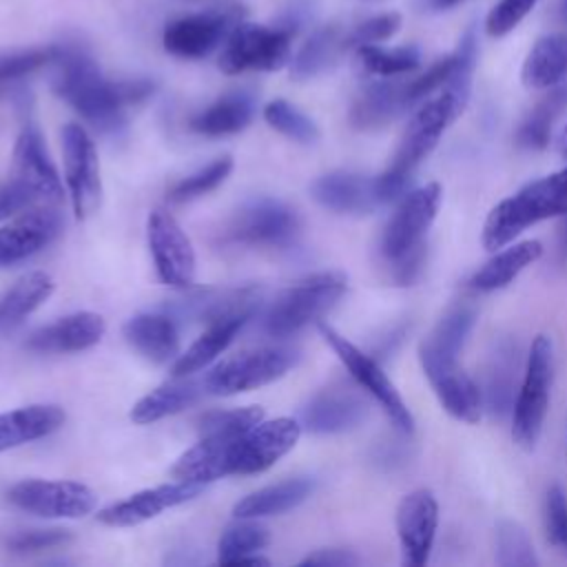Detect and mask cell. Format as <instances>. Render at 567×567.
<instances>
[{"label":"cell","instance_id":"6da1fadb","mask_svg":"<svg viewBox=\"0 0 567 567\" xmlns=\"http://www.w3.org/2000/svg\"><path fill=\"white\" fill-rule=\"evenodd\" d=\"M299 421L279 416L259 421L248 432L230 439L199 436V443L175 461L171 476L204 485L233 474H257L288 454L299 441Z\"/></svg>","mask_w":567,"mask_h":567},{"label":"cell","instance_id":"7a4b0ae2","mask_svg":"<svg viewBox=\"0 0 567 567\" xmlns=\"http://www.w3.org/2000/svg\"><path fill=\"white\" fill-rule=\"evenodd\" d=\"M53 64V93L106 133L124 126L126 106L144 102L155 91L151 80H106L97 64L78 49L58 47Z\"/></svg>","mask_w":567,"mask_h":567},{"label":"cell","instance_id":"3957f363","mask_svg":"<svg viewBox=\"0 0 567 567\" xmlns=\"http://www.w3.org/2000/svg\"><path fill=\"white\" fill-rule=\"evenodd\" d=\"M463 109L465 102L445 89H439L434 97L419 104L403 128L392 162L381 175L374 177V190L381 204L392 202L403 193L412 173L436 148L447 126L463 113Z\"/></svg>","mask_w":567,"mask_h":567},{"label":"cell","instance_id":"277c9868","mask_svg":"<svg viewBox=\"0 0 567 567\" xmlns=\"http://www.w3.org/2000/svg\"><path fill=\"white\" fill-rule=\"evenodd\" d=\"M563 215H567V166L525 184L498 202L483 224V246L494 252L512 244L529 226Z\"/></svg>","mask_w":567,"mask_h":567},{"label":"cell","instance_id":"5b68a950","mask_svg":"<svg viewBox=\"0 0 567 567\" xmlns=\"http://www.w3.org/2000/svg\"><path fill=\"white\" fill-rule=\"evenodd\" d=\"M341 272L328 270L310 275L281 290L264 315V328L272 337H290L308 323L321 319L346 292Z\"/></svg>","mask_w":567,"mask_h":567},{"label":"cell","instance_id":"8992f818","mask_svg":"<svg viewBox=\"0 0 567 567\" xmlns=\"http://www.w3.org/2000/svg\"><path fill=\"white\" fill-rule=\"evenodd\" d=\"M297 22L266 27L239 22L226 38L219 53V69L228 75L246 71H277L290 60Z\"/></svg>","mask_w":567,"mask_h":567},{"label":"cell","instance_id":"52a82bcc","mask_svg":"<svg viewBox=\"0 0 567 567\" xmlns=\"http://www.w3.org/2000/svg\"><path fill=\"white\" fill-rule=\"evenodd\" d=\"M551 377H554L551 341L549 337L538 334L532 341L523 383L512 410V436L525 450H532L543 432V423L549 405Z\"/></svg>","mask_w":567,"mask_h":567},{"label":"cell","instance_id":"ba28073f","mask_svg":"<svg viewBox=\"0 0 567 567\" xmlns=\"http://www.w3.org/2000/svg\"><path fill=\"white\" fill-rule=\"evenodd\" d=\"M443 190L436 182L425 184L401 199L381 235V257L394 266L412 255L425 252V235L436 219Z\"/></svg>","mask_w":567,"mask_h":567},{"label":"cell","instance_id":"9c48e42d","mask_svg":"<svg viewBox=\"0 0 567 567\" xmlns=\"http://www.w3.org/2000/svg\"><path fill=\"white\" fill-rule=\"evenodd\" d=\"M299 361V352L290 346H264L239 352L217 363L204 379V388L210 394L228 396L259 385L272 383L284 377Z\"/></svg>","mask_w":567,"mask_h":567},{"label":"cell","instance_id":"30bf717a","mask_svg":"<svg viewBox=\"0 0 567 567\" xmlns=\"http://www.w3.org/2000/svg\"><path fill=\"white\" fill-rule=\"evenodd\" d=\"M319 332L326 339V343L334 350V354L341 359V363L346 365L350 377L357 381V385L365 390L381 405V410L388 414L392 425L403 434H412L414 416L405 405V401L401 399L394 383L390 381V377L383 372V368L328 323H319Z\"/></svg>","mask_w":567,"mask_h":567},{"label":"cell","instance_id":"8fae6325","mask_svg":"<svg viewBox=\"0 0 567 567\" xmlns=\"http://www.w3.org/2000/svg\"><path fill=\"white\" fill-rule=\"evenodd\" d=\"M241 7H219L202 13L182 16L164 27V49L182 60H199L210 55L226 42L228 33L241 22Z\"/></svg>","mask_w":567,"mask_h":567},{"label":"cell","instance_id":"7c38bea8","mask_svg":"<svg viewBox=\"0 0 567 567\" xmlns=\"http://www.w3.org/2000/svg\"><path fill=\"white\" fill-rule=\"evenodd\" d=\"M7 498L18 509L42 518H82L97 505L95 492L78 481L29 478L16 483Z\"/></svg>","mask_w":567,"mask_h":567},{"label":"cell","instance_id":"4fadbf2b","mask_svg":"<svg viewBox=\"0 0 567 567\" xmlns=\"http://www.w3.org/2000/svg\"><path fill=\"white\" fill-rule=\"evenodd\" d=\"M301 230L295 208L279 199H257L244 206L226 228V239L241 246H290Z\"/></svg>","mask_w":567,"mask_h":567},{"label":"cell","instance_id":"5bb4252c","mask_svg":"<svg viewBox=\"0 0 567 567\" xmlns=\"http://www.w3.org/2000/svg\"><path fill=\"white\" fill-rule=\"evenodd\" d=\"M64 179L78 219H86L100 204L102 179L97 151L84 126L71 122L62 131Z\"/></svg>","mask_w":567,"mask_h":567},{"label":"cell","instance_id":"9a60e30c","mask_svg":"<svg viewBox=\"0 0 567 567\" xmlns=\"http://www.w3.org/2000/svg\"><path fill=\"white\" fill-rule=\"evenodd\" d=\"M148 248L157 277L171 288H188L195 281V250L188 235L168 210H153L146 221Z\"/></svg>","mask_w":567,"mask_h":567},{"label":"cell","instance_id":"2e32d148","mask_svg":"<svg viewBox=\"0 0 567 567\" xmlns=\"http://www.w3.org/2000/svg\"><path fill=\"white\" fill-rule=\"evenodd\" d=\"M368 416L363 394L346 383L319 390L299 412V423L312 434H341L359 427Z\"/></svg>","mask_w":567,"mask_h":567},{"label":"cell","instance_id":"e0dca14e","mask_svg":"<svg viewBox=\"0 0 567 567\" xmlns=\"http://www.w3.org/2000/svg\"><path fill=\"white\" fill-rule=\"evenodd\" d=\"M439 527V505L430 489L405 494L396 507V534L403 563L421 567L427 563Z\"/></svg>","mask_w":567,"mask_h":567},{"label":"cell","instance_id":"ac0fdd59","mask_svg":"<svg viewBox=\"0 0 567 567\" xmlns=\"http://www.w3.org/2000/svg\"><path fill=\"white\" fill-rule=\"evenodd\" d=\"M62 230L55 208H29L0 228V268L20 264L47 248Z\"/></svg>","mask_w":567,"mask_h":567},{"label":"cell","instance_id":"d6986e66","mask_svg":"<svg viewBox=\"0 0 567 567\" xmlns=\"http://www.w3.org/2000/svg\"><path fill=\"white\" fill-rule=\"evenodd\" d=\"M202 489H204L202 483L177 478L175 483H164V485L131 494L128 498L100 509L97 518H100V523H104L109 527L140 525V523H146V520L159 516L162 512H166L171 507H177V505L195 498Z\"/></svg>","mask_w":567,"mask_h":567},{"label":"cell","instance_id":"ffe728a7","mask_svg":"<svg viewBox=\"0 0 567 567\" xmlns=\"http://www.w3.org/2000/svg\"><path fill=\"white\" fill-rule=\"evenodd\" d=\"M13 177L27 184L38 202L58 204L64 197L55 164L49 157L44 137L35 124H24L13 146Z\"/></svg>","mask_w":567,"mask_h":567},{"label":"cell","instance_id":"44dd1931","mask_svg":"<svg viewBox=\"0 0 567 567\" xmlns=\"http://www.w3.org/2000/svg\"><path fill=\"white\" fill-rule=\"evenodd\" d=\"M106 332V323L97 312H73L49 326L33 330L24 348L42 354H66L93 348Z\"/></svg>","mask_w":567,"mask_h":567},{"label":"cell","instance_id":"7402d4cb","mask_svg":"<svg viewBox=\"0 0 567 567\" xmlns=\"http://www.w3.org/2000/svg\"><path fill=\"white\" fill-rule=\"evenodd\" d=\"M310 193L323 208L343 215H365L381 204L374 190V177L350 171H330L317 177Z\"/></svg>","mask_w":567,"mask_h":567},{"label":"cell","instance_id":"603a6c76","mask_svg":"<svg viewBox=\"0 0 567 567\" xmlns=\"http://www.w3.org/2000/svg\"><path fill=\"white\" fill-rule=\"evenodd\" d=\"M410 109L405 82L377 80L368 84L350 106V124L359 131H372L390 124Z\"/></svg>","mask_w":567,"mask_h":567},{"label":"cell","instance_id":"cb8c5ba5","mask_svg":"<svg viewBox=\"0 0 567 567\" xmlns=\"http://www.w3.org/2000/svg\"><path fill=\"white\" fill-rule=\"evenodd\" d=\"M126 341L148 361L168 363L179 357V330L164 312H140L124 323Z\"/></svg>","mask_w":567,"mask_h":567},{"label":"cell","instance_id":"d4e9b609","mask_svg":"<svg viewBox=\"0 0 567 567\" xmlns=\"http://www.w3.org/2000/svg\"><path fill=\"white\" fill-rule=\"evenodd\" d=\"M474 326V310L456 308L447 312L436 328L419 343V361L423 372L454 365L456 357Z\"/></svg>","mask_w":567,"mask_h":567},{"label":"cell","instance_id":"484cf974","mask_svg":"<svg viewBox=\"0 0 567 567\" xmlns=\"http://www.w3.org/2000/svg\"><path fill=\"white\" fill-rule=\"evenodd\" d=\"M425 377L450 416L465 423H476L481 419V390L456 363L432 370Z\"/></svg>","mask_w":567,"mask_h":567},{"label":"cell","instance_id":"4316f807","mask_svg":"<svg viewBox=\"0 0 567 567\" xmlns=\"http://www.w3.org/2000/svg\"><path fill=\"white\" fill-rule=\"evenodd\" d=\"M64 423V412L58 405L33 403L0 414V452L49 436Z\"/></svg>","mask_w":567,"mask_h":567},{"label":"cell","instance_id":"83f0119b","mask_svg":"<svg viewBox=\"0 0 567 567\" xmlns=\"http://www.w3.org/2000/svg\"><path fill=\"white\" fill-rule=\"evenodd\" d=\"M567 75V31L543 35L529 49L520 80L527 89H551Z\"/></svg>","mask_w":567,"mask_h":567},{"label":"cell","instance_id":"f1b7e54d","mask_svg":"<svg viewBox=\"0 0 567 567\" xmlns=\"http://www.w3.org/2000/svg\"><path fill=\"white\" fill-rule=\"evenodd\" d=\"M206 392L204 381H195V379H186V377H175L168 383H162L159 388L151 390L148 394H144L131 410V419L140 425H148L155 423L159 419L173 416L182 410H186L188 405H193L202 394Z\"/></svg>","mask_w":567,"mask_h":567},{"label":"cell","instance_id":"f546056e","mask_svg":"<svg viewBox=\"0 0 567 567\" xmlns=\"http://www.w3.org/2000/svg\"><path fill=\"white\" fill-rule=\"evenodd\" d=\"M543 255V244L538 239H525L518 244H507L503 250H494V257L485 261L472 277V286L483 292H492L512 284L527 266H532Z\"/></svg>","mask_w":567,"mask_h":567},{"label":"cell","instance_id":"4dcf8cb0","mask_svg":"<svg viewBox=\"0 0 567 567\" xmlns=\"http://www.w3.org/2000/svg\"><path fill=\"white\" fill-rule=\"evenodd\" d=\"M312 492L310 478H288L268 487H261L235 503V518H264L277 516L301 505Z\"/></svg>","mask_w":567,"mask_h":567},{"label":"cell","instance_id":"1f68e13d","mask_svg":"<svg viewBox=\"0 0 567 567\" xmlns=\"http://www.w3.org/2000/svg\"><path fill=\"white\" fill-rule=\"evenodd\" d=\"M53 288V279L42 270H33L20 277L7 292L0 295V332L20 326L51 297Z\"/></svg>","mask_w":567,"mask_h":567},{"label":"cell","instance_id":"d6a6232c","mask_svg":"<svg viewBox=\"0 0 567 567\" xmlns=\"http://www.w3.org/2000/svg\"><path fill=\"white\" fill-rule=\"evenodd\" d=\"M246 321L248 319H221L208 323L199 339H195L186 348V352H179V357L173 363V377H190L193 372H199L208 363H213L233 343V339Z\"/></svg>","mask_w":567,"mask_h":567},{"label":"cell","instance_id":"836d02e7","mask_svg":"<svg viewBox=\"0 0 567 567\" xmlns=\"http://www.w3.org/2000/svg\"><path fill=\"white\" fill-rule=\"evenodd\" d=\"M252 97L246 93H228L190 117V128L208 137H221L244 131L252 120Z\"/></svg>","mask_w":567,"mask_h":567},{"label":"cell","instance_id":"e575fe53","mask_svg":"<svg viewBox=\"0 0 567 567\" xmlns=\"http://www.w3.org/2000/svg\"><path fill=\"white\" fill-rule=\"evenodd\" d=\"M343 51H348L346 33L334 24L321 27L303 42V47L290 60V75L295 80H310L328 71Z\"/></svg>","mask_w":567,"mask_h":567},{"label":"cell","instance_id":"d590c367","mask_svg":"<svg viewBox=\"0 0 567 567\" xmlns=\"http://www.w3.org/2000/svg\"><path fill=\"white\" fill-rule=\"evenodd\" d=\"M261 297L264 292L257 286L208 292L199 299H193V315L206 321V326L221 319H250L259 308Z\"/></svg>","mask_w":567,"mask_h":567},{"label":"cell","instance_id":"8d00e7d4","mask_svg":"<svg viewBox=\"0 0 567 567\" xmlns=\"http://www.w3.org/2000/svg\"><path fill=\"white\" fill-rule=\"evenodd\" d=\"M565 106H567V84L560 82L551 86L549 93L540 97L538 104L520 122L516 133L518 144L525 148H543L549 142L551 126L560 117Z\"/></svg>","mask_w":567,"mask_h":567},{"label":"cell","instance_id":"74e56055","mask_svg":"<svg viewBox=\"0 0 567 567\" xmlns=\"http://www.w3.org/2000/svg\"><path fill=\"white\" fill-rule=\"evenodd\" d=\"M354 55L361 71L374 78L403 75L419 69L421 64V51L414 44L394 47V49H385L379 44H363L354 49Z\"/></svg>","mask_w":567,"mask_h":567},{"label":"cell","instance_id":"f35d334b","mask_svg":"<svg viewBox=\"0 0 567 567\" xmlns=\"http://www.w3.org/2000/svg\"><path fill=\"white\" fill-rule=\"evenodd\" d=\"M270 543V534L264 525L252 523V518H241V523L228 525L217 540V560L221 565H239L246 556L259 554Z\"/></svg>","mask_w":567,"mask_h":567},{"label":"cell","instance_id":"ab89813d","mask_svg":"<svg viewBox=\"0 0 567 567\" xmlns=\"http://www.w3.org/2000/svg\"><path fill=\"white\" fill-rule=\"evenodd\" d=\"M264 120L279 131L281 135L299 142V144H312L319 140L317 124L295 104L288 100H272L264 106Z\"/></svg>","mask_w":567,"mask_h":567},{"label":"cell","instance_id":"60d3db41","mask_svg":"<svg viewBox=\"0 0 567 567\" xmlns=\"http://www.w3.org/2000/svg\"><path fill=\"white\" fill-rule=\"evenodd\" d=\"M259 421H264V410L259 405H246V408H233V410H213V412H206L197 421V430H199V436L230 439V436L248 432Z\"/></svg>","mask_w":567,"mask_h":567},{"label":"cell","instance_id":"b9f144b4","mask_svg":"<svg viewBox=\"0 0 567 567\" xmlns=\"http://www.w3.org/2000/svg\"><path fill=\"white\" fill-rule=\"evenodd\" d=\"M230 171H233V157L230 155H221V157L213 159L210 164H206L204 168L195 171L193 175L179 179L168 190V202H173V204L193 202V199L215 190L219 184H224V179L230 175Z\"/></svg>","mask_w":567,"mask_h":567},{"label":"cell","instance_id":"7bdbcfd3","mask_svg":"<svg viewBox=\"0 0 567 567\" xmlns=\"http://www.w3.org/2000/svg\"><path fill=\"white\" fill-rule=\"evenodd\" d=\"M496 563L503 567L536 565L534 545L516 520L505 518L496 525Z\"/></svg>","mask_w":567,"mask_h":567},{"label":"cell","instance_id":"ee69618b","mask_svg":"<svg viewBox=\"0 0 567 567\" xmlns=\"http://www.w3.org/2000/svg\"><path fill=\"white\" fill-rule=\"evenodd\" d=\"M55 55H58V47L0 53V91L7 89L9 84L35 73L38 69L53 64Z\"/></svg>","mask_w":567,"mask_h":567},{"label":"cell","instance_id":"f6af8a7d","mask_svg":"<svg viewBox=\"0 0 567 567\" xmlns=\"http://www.w3.org/2000/svg\"><path fill=\"white\" fill-rule=\"evenodd\" d=\"M401 27L399 13H381L374 18H368L359 24H354L346 33V49H357L363 44H379L388 38H392Z\"/></svg>","mask_w":567,"mask_h":567},{"label":"cell","instance_id":"bcb514c9","mask_svg":"<svg viewBox=\"0 0 567 567\" xmlns=\"http://www.w3.org/2000/svg\"><path fill=\"white\" fill-rule=\"evenodd\" d=\"M69 540H71L69 529H60V527L24 529V532H16L7 538V549L11 554H35V551L66 545Z\"/></svg>","mask_w":567,"mask_h":567},{"label":"cell","instance_id":"7dc6e473","mask_svg":"<svg viewBox=\"0 0 567 567\" xmlns=\"http://www.w3.org/2000/svg\"><path fill=\"white\" fill-rule=\"evenodd\" d=\"M538 0H498L485 18V31L492 38H503L514 31L520 20L536 7Z\"/></svg>","mask_w":567,"mask_h":567},{"label":"cell","instance_id":"c3c4849f","mask_svg":"<svg viewBox=\"0 0 567 567\" xmlns=\"http://www.w3.org/2000/svg\"><path fill=\"white\" fill-rule=\"evenodd\" d=\"M545 532L554 547L567 549V496L558 485H551L545 496Z\"/></svg>","mask_w":567,"mask_h":567},{"label":"cell","instance_id":"681fc988","mask_svg":"<svg viewBox=\"0 0 567 567\" xmlns=\"http://www.w3.org/2000/svg\"><path fill=\"white\" fill-rule=\"evenodd\" d=\"M38 202L33 190L22 184L18 177H11L9 182L0 184V221L20 215L22 210L31 208Z\"/></svg>","mask_w":567,"mask_h":567},{"label":"cell","instance_id":"f907efd6","mask_svg":"<svg viewBox=\"0 0 567 567\" xmlns=\"http://www.w3.org/2000/svg\"><path fill=\"white\" fill-rule=\"evenodd\" d=\"M357 563L359 558L348 549H321L301 560V565H319V567H350Z\"/></svg>","mask_w":567,"mask_h":567},{"label":"cell","instance_id":"816d5d0a","mask_svg":"<svg viewBox=\"0 0 567 567\" xmlns=\"http://www.w3.org/2000/svg\"><path fill=\"white\" fill-rule=\"evenodd\" d=\"M558 148H560V155H563V157H567V124H565V128H563V133H560Z\"/></svg>","mask_w":567,"mask_h":567},{"label":"cell","instance_id":"f5cc1de1","mask_svg":"<svg viewBox=\"0 0 567 567\" xmlns=\"http://www.w3.org/2000/svg\"><path fill=\"white\" fill-rule=\"evenodd\" d=\"M434 2V7H439V9H450V7H454V4H458V2H463V0H432Z\"/></svg>","mask_w":567,"mask_h":567},{"label":"cell","instance_id":"db71d44e","mask_svg":"<svg viewBox=\"0 0 567 567\" xmlns=\"http://www.w3.org/2000/svg\"><path fill=\"white\" fill-rule=\"evenodd\" d=\"M563 246L567 248V228H565V237H563Z\"/></svg>","mask_w":567,"mask_h":567},{"label":"cell","instance_id":"11a10c76","mask_svg":"<svg viewBox=\"0 0 567 567\" xmlns=\"http://www.w3.org/2000/svg\"><path fill=\"white\" fill-rule=\"evenodd\" d=\"M563 16L567 18V0H565V4H563Z\"/></svg>","mask_w":567,"mask_h":567}]
</instances>
